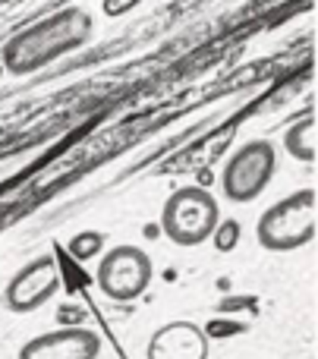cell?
<instances>
[{
    "instance_id": "6da1fadb",
    "label": "cell",
    "mask_w": 318,
    "mask_h": 359,
    "mask_svg": "<svg viewBox=\"0 0 318 359\" xmlns=\"http://www.w3.org/2000/svg\"><path fill=\"white\" fill-rule=\"evenodd\" d=\"M221 208L218 198L202 186H183L164 202L161 208V230L174 246L193 249L208 243L218 233Z\"/></svg>"
},
{
    "instance_id": "7a4b0ae2",
    "label": "cell",
    "mask_w": 318,
    "mask_h": 359,
    "mask_svg": "<svg viewBox=\"0 0 318 359\" xmlns=\"http://www.w3.org/2000/svg\"><path fill=\"white\" fill-rule=\"evenodd\" d=\"M318 211L315 189H300L293 196L275 202L256 224V236L271 252H293L315 240Z\"/></svg>"
},
{
    "instance_id": "3957f363",
    "label": "cell",
    "mask_w": 318,
    "mask_h": 359,
    "mask_svg": "<svg viewBox=\"0 0 318 359\" xmlns=\"http://www.w3.org/2000/svg\"><path fill=\"white\" fill-rule=\"evenodd\" d=\"M151 278H155L151 255L139 246H126V243L107 249L98 262V271H95L98 290L113 303L139 299L151 287Z\"/></svg>"
},
{
    "instance_id": "277c9868",
    "label": "cell",
    "mask_w": 318,
    "mask_h": 359,
    "mask_svg": "<svg viewBox=\"0 0 318 359\" xmlns=\"http://www.w3.org/2000/svg\"><path fill=\"white\" fill-rule=\"evenodd\" d=\"M275 170H277V149L268 139H252V142L240 145L230 155V161H227L224 177H221L224 196L237 205L252 202V198H258L268 189Z\"/></svg>"
},
{
    "instance_id": "5b68a950",
    "label": "cell",
    "mask_w": 318,
    "mask_h": 359,
    "mask_svg": "<svg viewBox=\"0 0 318 359\" xmlns=\"http://www.w3.org/2000/svg\"><path fill=\"white\" fill-rule=\"evenodd\" d=\"M57 287H60V265L50 255H41L10 278V284L4 287V303L16 316H29L54 299Z\"/></svg>"
},
{
    "instance_id": "8992f818",
    "label": "cell",
    "mask_w": 318,
    "mask_h": 359,
    "mask_svg": "<svg viewBox=\"0 0 318 359\" xmlns=\"http://www.w3.org/2000/svg\"><path fill=\"white\" fill-rule=\"evenodd\" d=\"M101 334L88 328H57L19 347V359H98Z\"/></svg>"
},
{
    "instance_id": "52a82bcc",
    "label": "cell",
    "mask_w": 318,
    "mask_h": 359,
    "mask_svg": "<svg viewBox=\"0 0 318 359\" xmlns=\"http://www.w3.org/2000/svg\"><path fill=\"white\" fill-rule=\"evenodd\" d=\"M148 359H208V337L193 322H170L148 341Z\"/></svg>"
},
{
    "instance_id": "ba28073f",
    "label": "cell",
    "mask_w": 318,
    "mask_h": 359,
    "mask_svg": "<svg viewBox=\"0 0 318 359\" xmlns=\"http://www.w3.org/2000/svg\"><path fill=\"white\" fill-rule=\"evenodd\" d=\"M315 117L300 120L296 126H290L287 136H284V149L296 158V161H315Z\"/></svg>"
},
{
    "instance_id": "9c48e42d",
    "label": "cell",
    "mask_w": 318,
    "mask_h": 359,
    "mask_svg": "<svg viewBox=\"0 0 318 359\" xmlns=\"http://www.w3.org/2000/svg\"><path fill=\"white\" fill-rule=\"evenodd\" d=\"M69 255H73L76 262H88L95 259V255L104 252V233H98V230H85V233H76L73 240H69Z\"/></svg>"
},
{
    "instance_id": "30bf717a",
    "label": "cell",
    "mask_w": 318,
    "mask_h": 359,
    "mask_svg": "<svg viewBox=\"0 0 318 359\" xmlns=\"http://www.w3.org/2000/svg\"><path fill=\"white\" fill-rule=\"evenodd\" d=\"M130 4H139V0H104V10L107 13H123Z\"/></svg>"
}]
</instances>
